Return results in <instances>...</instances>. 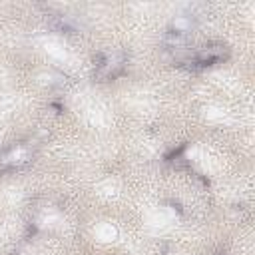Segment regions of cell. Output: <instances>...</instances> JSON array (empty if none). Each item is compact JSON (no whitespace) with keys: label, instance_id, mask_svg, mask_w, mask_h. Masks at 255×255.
I'll use <instances>...</instances> for the list:
<instances>
[{"label":"cell","instance_id":"2","mask_svg":"<svg viewBox=\"0 0 255 255\" xmlns=\"http://www.w3.org/2000/svg\"><path fill=\"white\" fill-rule=\"evenodd\" d=\"M96 78L100 80H114L126 68V56L120 52H98L94 56Z\"/></svg>","mask_w":255,"mask_h":255},{"label":"cell","instance_id":"3","mask_svg":"<svg viewBox=\"0 0 255 255\" xmlns=\"http://www.w3.org/2000/svg\"><path fill=\"white\" fill-rule=\"evenodd\" d=\"M215 255H229V253H227V251H217Z\"/></svg>","mask_w":255,"mask_h":255},{"label":"cell","instance_id":"1","mask_svg":"<svg viewBox=\"0 0 255 255\" xmlns=\"http://www.w3.org/2000/svg\"><path fill=\"white\" fill-rule=\"evenodd\" d=\"M34 157L32 141H16L0 149V171H14L28 165Z\"/></svg>","mask_w":255,"mask_h":255}]
</instances>
